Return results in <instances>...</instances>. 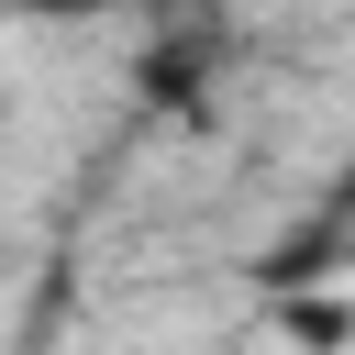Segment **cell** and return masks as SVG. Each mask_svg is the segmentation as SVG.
<instances>
[{"label": "cell", "instance_id": "cell-1", "mask_svg": "<svg viewBox=\"0 0 355 355\" xmlns=\"http://www.w3.org/2000/svg\"><path fill=\"white\" fill-rule=\"evenodd\" d=\"M222 44H233V33H222V22H200V11H189L178 33H155V44H144V67H133V78H144V100H155V111H211Z\"/></svg>", "mask_w": 355, "mask_h": 355}, {"label": "cell", "instance_id": "cell-2", "mask_svg": "<svg viewBox=\"0 0 355 355\" xmlns=\"http://www.w3.org/2000/svg\"><path fill=\"white\" fill-rule=\"evenodd\" d=\"M333 255H344V200H322L300 233H277L255 277H266V300H277V288H311V277H333Z\"/></svg>", "mask_w": 355, "mask_h": 355}]
</instances>
